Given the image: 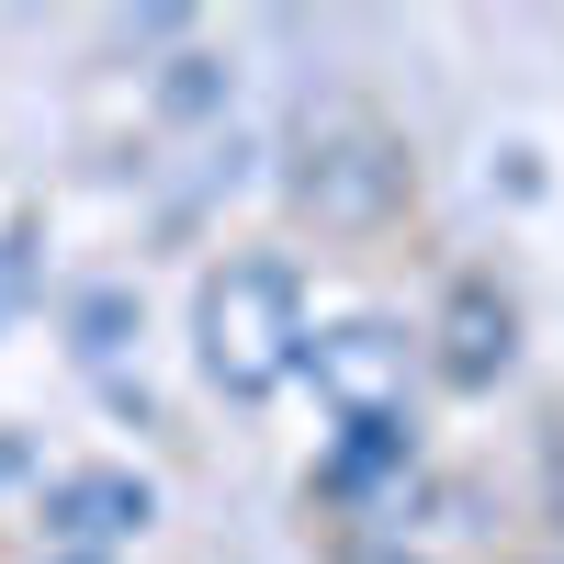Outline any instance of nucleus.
<instances>
[{
    "mask_svg": "<svg viewBox=\"0 0 564 564\" xmlns=\"http://www.w3.org/2000/svg\"><path fill=\"white\" fill-rule=\"evenodd\" d=\"M452 361H463V372H486V361H508V316L486 327V305L463 294V350H452Z\"/></svg>",
    "mask_w": 564,
    "mask_h": 564,
    "instance_id": "nucleus-6",
    "label": "nucleus"
},
{
    "mask_svg": "<svg viewBox=\"0 0 564 564\" xmlns=\"http://www.w3.org/2000/svg\"><path fill=\"white\" fill-rule=\"evenodd\" d=\"M193 350H204L215 395H238V406L282 395L294 361H305V282L282 260H226L204 282V305H193Z\"/></svg>",
    "mask_w": 564,
    "mask_h": 564,
    "instance_id": "nucleus-1",
    "label": "nucleus"
},
{
    "mask_svg": "<svg viewBox=\"0 0 564 564\" xmlns=\"http://www.w3.org/2000/svg\"><path fill=\"white\" fill-rule=\"evenodd\" d=\"M305 361H316V384H327V406H339V417H395V406H406V372H417L406 327H384V316L305 327Z\"/></svg>",
    "mask_w": 564,
    "mask_h": 564,
    "instance_id": "nucleus-2",
    "label": "nucleus"
},
{
    "mask_svg": "<svg viewBox=\"0 0 564 564\" xmlns=\"http://www.w3.org/2000/svg\"><path fill=\"white\" fill-rule=\"evenodd\" d=\"M305 204H316V215H339V226L384 215V204H395V148H384V135H372V124L327 135V148L305 159Z\"/></svg>",
    "mask_w": 564,
    "mask_h": 564,
    "instance_id": "nucleus-4",
    "label": "nucleus"
},
{
    "mask_svg": "<svg viewBox=\"0 0 564 564\" xmlns=\"http://www.w3.org/2000/svg\"><path fill=\"white\" fill-rule=\"evenodd\" d=\"M124 350V294H79V361H113Z\"/></svg>",
    "mask_w": 564,
    "mask_h": 564,
    "instance_id": "nucleus-5",
    "label": "nucleus"
},
{
    "mask_svg": "<svg viewBox=\"0 0 564 564\" xmlns=\"http://www.w3.org/2000/svg\"><path fill=\"white\" fill-rule=\"evenodd\" d=\"M34 294V226H12V238H0V316H12Z\"/></svg>",
    "mask_w": 564,
    "mask_h": 564,
    "instance_id": "nucleus-7",
    "label": "nucleus"
},
{
    "mask_svg": "<svg viewBox=\"0 0 564 564\" xmlns=\"http://www.w3.org/2000/svg\"><path fill=\"white\" fill-rule=\"evenodd\" d=\"M148 475H124V463H90V475H57L45 486V531L57 542H124V531H148Z\"/></svg>",
    "mask_w": 564,
    "mask_h": 564,
    "instance_id": "nucleus-3",
    "label": "nucleus"
}]
</instances>
